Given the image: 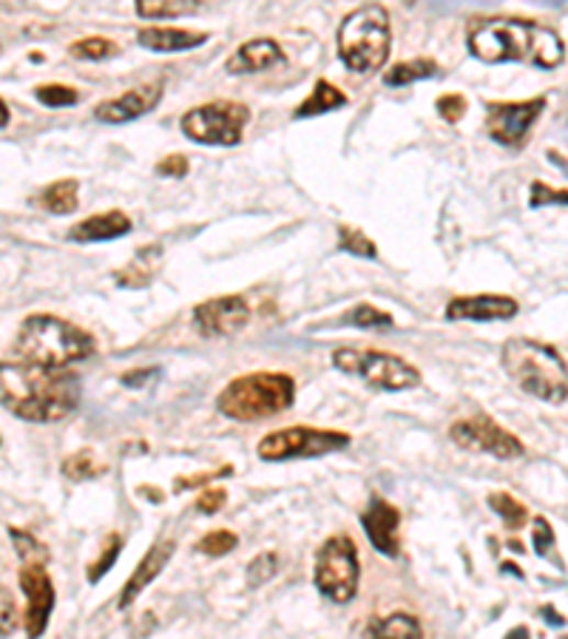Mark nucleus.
Returning <instances> with one entry per match:
<instances>
[{
    "label": "nucleus",
    "instance_id": "f257e3e1",
    "mask_svg": "<svg viewBox=\"0 0 568 639\" xmlns=\"http://www.w3.org/2000/svg\"><path fill=\"white\" fill-rule=\"evenodd\" d=\"M80 404L75 372L52 370L32 361H0V406L29 424H57Z\"/></svg>",
    "mask_w": 568,
    "mask_h": 639
},
{
    "label": "nucleus",
    "instance_id": "f03ea898",
    "mask_svg": "<svg viewBox=\"0 0 568 639\" xmlns=\"http://www.w3.org/2000/svg\"><path fill=\"white\" fill-rule=\"evenodd\" d=\"M469 52L483 63H528L537 69H557L566 48L557 32L528 21H480L469 29Z\"/></svg>",
    "mask_w": 568,
    "mask_h": 639
},
{
    "label": "nucleus",
    "instance_id": "7ed1b4c3",
    "mask_svg": "<svg viewBox=\"0 0 568 639\" xmlns=\"http://www.w3.org/2000/svg\"><path fill=\"white\" fill-rule=\"evenodd\" d=\"M14 352L32 365L66 370L94 352V338L66 318L35 313L21 324V330L14 336Z\"/></svg>",
    "mask_w": 568,
    "mask_h": 639
},
{
    "label": "nucleus",
    "instance_id": "20e7f679",
    "mask_svg": "<svg viewBox=\"0 0 568 639\" xmlns=\"http://www.w3.org/2000/svg\"><path fill=\"white\" fill-rule=\"evenodd\" d=\"M500 365L532 399L546 404H563L568 399V367L555 347L534 338H509L500 352Z\"/></svg>",
    "mask_w": 568,
    "mask_h": 639
},
{
    "label": "nucleus",
    "instance_id": "39448f33",
    "mask_svg": "<svg viewBox=\"0 0 568 639\" xmlns=\"http://www.w3.org/2000/svg\"><path fill=\"white\" fill-rule=\"evenodd\" d=\"M296 401V381L285 372H250L233 379L216 395V410L225 418L254 424L290 410Z\"/></svg>",
    "mask_w": 568,
    "mask_h": 639
},
{
    "label": "nucleus",
    "instance_id": "423d86ee",
    "mask_svg": "<svg viewBox=\"0 0 568 639\" xmlns=\"http://www.w3.org/2000/svg\"><path fill=\"white\" fill-rule=\"evenodd\" d=\"M392 29L387 9L370 3L356 9L338 26V57L356 75H372L390 57Z\"/></svg>",
    "mask_w": 568,
    "mask_h": 639
},
{
    "label": "nucleus",
    "instance_id": "0eeeda50",
    "mask_svg": "<svg viewBox=\"0 0 568 639\" xmlns=\"http://www.w3.org/2000/svg\"><path fill=\"white\" fill-rule=\"evenodd\" d=\"M333 365H336V370L347 372V375H358V379H364L367 384L383 392L415 390L421 384V372L410 361L381 350H349V347H342V350L333 352Z\"/></svg>",
    "mask_w": 568,
    "mask_h": 639
},
{
    "label": "nucleus",
    "instance_id": "6e6552de",
    "mask_svg": "<svg viewBox=\"0 0 568 639\" xmlns=\"http://www.w3.org/2000/svg\"><path fill=\"white\" fill-rule=\"evenodd\" d=\"M315 588L330 597L333 603H349L358 594V580H361V563H358V549L349 537L336 535L324 540L322 549L315 551Z\"/></svg>",
    "mask_w": 568,
    "mask_h": 639
},
{
    "label": "nucleus",
    "instance_id": "1a4fd4ad",
    "mask_svg": "<svg viewBox=\"0 0 568 639\" xmlns=\"http://www.w3.org/2000/svg\"><path fill=\"white\" fill-rule=\"evenodd\" d=\"M349 447V435L338 433V429H315V426H288V429H276V433L265 435L259 440L261 461L279 463L293 461V458H322V455H333L338 449Z\"/></svg>",
    "mask_w": 568,
    "mask_h": 639
},
{
    "label": "nucleus",
    "instance_id": "9d476101",
    "mask_svg": "<svg viewBox=\"0 0 568 639\" xmlns=\"http://www.w3.org/2000/svg\"><path fill=\"white\" fill-rule=\"evenodd\" d=\"M250 111L242 103L231 100H216L199 109H191L182 117V131L186 137L199 145H236L242 139Z\"/></svg>",
    "mask_w": 568,
    "mask_h": 639
},
{
    "label": "nucleus",
    "instance_id": "9b49d317",
    "mask_svg": "<svg viewBox=\"0 0 568 639\" xmlns=\"http://www.w3.org/2000/svg\"><path fill=\"white\" fill-rule=\"evenodd\" d=\"M449 438L458 444L460 449H469V452H487L500 458V461H514V458H523V444L521 438H514L512 433H506L498 421H492L489 415H472V418L455 421L449 426Z\"/></svg>",
    "mask_w": 568,
    "mask_h": 639
},
{
    "label": "nucleus",
    "instance_id": "f8f14e48",
    "mask_svg": "<svg viewBox=\"0 0 568 639\" xmlns=\"http://www.w3.org/2000/svg\"><path fill=\"white\" fill-rule=\"evenodd\" d=\"M546 100H526V103H489L487 105V128L494 143L521 148L537 120H541Z\"/></svg>",
    "mask_w": 568,
    "mask_h": 639
},
{
    "label": "nucleus",
    "instance_id": "ddd939ff",
    "mask_svg": "<svg viewBox=\"0 0 568 639\" xmlns=\"http://www.w3.org/2000/svg\"><path fill=\"white\" fill-rule=\"evenodd\" d=\"M250 322V307L242 296H220L193 307V324L199 336L205 338H227Z\"/></svg>",
    "mask_w": 568,
    "mask_h": 639
},
{
    "label": "nucleus",
    "instance_id": "4468645a",
    "mask_svg": "<svg viewBox=\"0 0 568 639\" xmlns=\"http://www.w3.org/2000/svg\"><path fill=\"white\" fill-rule=\"evenodd\" d=\"M21 588L26 597V631L29 637H41L55 612V583L48 578L46 563H23Z\"/></svg>",
    "mask_w": 568,
    "mask_h": 639
},
{
    "label": "nucleus",
    "instance_id": "2eb2a0df",
    "mask_svg": "<svg viewBox=\"0 0 568 639\" xmlns=\"http://www.w3.org/2000/svg\"><path fill=\"white\" fill-rule=\"evenodd\" d=\"M361 526L370 537L372 549L381 551L383 557H398L401 551V512L381 495L370 497V506L361 512Z\"/></svg>",
    "mask_w": 568,
    "mask_h": 639
},
{
    "label": "nucleus",
    "instance_id": "dca6fc26",
    "mask_svg": "<svg viewBox=\"0 0 568 639\" xmlns=\"http://www.w3.org/2000/svg\"><path fill=\"white\" fill-rule=\"evenodd\" d=\"M521 304L512 296L498 293H478V296H458L446 304L449 322H509L517 316Z\"/></svg>",
    "mask_w": 568,
    "mask_h": 639
},
{
    "label": "nucleus",
    "instance_id": "f3484780",
    "mask_svg": "<svg viewBox=\"0 0 568 639\" xmlns=\"http://www.w3.org/2000/svg\"><path fill=\"white\" fill-rule=\"evenodd\" d=\"M159 97H163V86H140V89H131L125 94L114 97V100H105L94 109L97 120H103V123H131V120L143 117L152 109H157Z\"/></svg>",
    "mask_w": 568,
    "mask_h": 639
},
{
    "label": "nucleus",
    "instance_id": "a211bd4d",
    "mask_svg": "<svg viewBox=\"0 0 568 639\" xmlns=\"http://www.w3.org/2000/svg\"><path fill=\"white\" fill-rule=\"evenodd\" d=\"M174 551H177V543H174L171 537H163V540H157V543L152 546V551L140 560V565L134 569V574L129 578V583L123 585V594H120V608H125V605H131L134 599L140 597V594L148 588V585L154 583V580L163 574V569L168 563H171Z\"/></svg>",
    "mask_w": 568,
    "mask_h": 639
},
{
    "label": "nucleus",
    "instance_id": "6ab92c4d",
    "mask_svg": "<svg viewBox=\"0 0 568 639\" xmlns=\"http://www.w3.org/2000/svg\"><path fill=\"white\" fill-rule=\"evenodd\" d=\"M285 52L276 41L270 37H259V41H247L242 43L231 57H227L225 69L227 75H256V71H267L285 63Z\"/></svg>",
    "mask_w": 568,
    "mask_h": 639
},
{
    "label": "nucleus",
    "instance_id": "aec40b11",
    "mask_svg": "<svg viewBox=\"0 0 568 639\" xmlns=\"http://www.w3.org/2000/svg\"><path fill=\"white\" fill-rule=\"evenodd\" d=\"M131 231V220L123 211H109V213H97V216H89V220L77 222L69 231L71 242H111L120 239Z\"/></svg>",
    "mask_w": 568,
    "mask_h": 639
},
{
    "label": "nucleus",
    "instance_id": "412c9836",
    "mask_svg": "<svg viewBox=\"0 0 568 639\" xmlns=\"http://www.w3.org/2000/svg\"><path fill=\"white\" fill-rule=\"evenodd\" d=\"M140 46L152 48V52H188L208 41L205 32H188V29H163L148 26L137 35Z\"/></svg>",
    "mask_w": 568,
    "mask_h": 639
},
{
    "label": "nucleus",
    "instance_id": "4be33fe9",
    "mask_svg": "<svg viewBox=\"0 0 568 639\" xmlns=\"http://www.w3.org/2000/svg\"><path fill=\"white\" fill-rule=\"evenodd\" d=\"M344 105H347V97H344L336 86L327 83V80H319V83L313 86V91H310L308 100L296 109L293 117L296 120L319 117V114H330V111L344 109Z\"/></svg>",
    "mask_w": 568,
    "mask_h": 639
},
{
    "label": "nucleus",
    "instance_id": "5701e85b",
    "mask_svg": "<svg viewBox=\"0 0 568 639\" xmlns=\"http://www.w3.org/2000/svg\"><path fill=\"white\" fill-rule=\"evenodd\" d=\"M77 197H80V186L77 179H60V182H52L48 188H43L37 193V205L48 213H57V216H66L77 208Z\"/></svg>",
    "mask_w": 568,
    "mask_h": 639
},
{
    "label": "nucleus",
    "instance_id": "b1692460",
    "mask_svg": "<svg viewBox=\"0 0 568 639\" xmlns=\"http://www.w3.org/2000/svg\"><path fill=\"white\" fill-rule=\"evenodd\" d=\"M367 637H424V626H421V619H415L412 614L406 612H396L390 617L376 619L367 628Z\"/></svg>",
    "mask_w": 568,
    "mask_h": 639
},
{
    "label": "nucleus",
    "instance_id": "393cba45",
    "mask_svg": "<svg viewBox=\"0 0 568 639\" xmlns=\"http://www.w3.org/2000/svg\"><path fill=\"white\" fill-rule=\"evenodd\" d=\"M199 12V0H137V14L145 21H171Z\"/></svg>",
    "mask_w": 568,
    "mask_h": 639
},
{
    "label": "nucleus",
    "instance_id": "a878e982",
    "mask_svg": "<svg viewBox=\"0 0 568 639\" xmlns=\"http://www.w3.org/2000/svg\"><path fill=\"white\" fill-rule=\"evenodd\" d=\"M159 261V250L157 248H143L137 254V259L131 261L129 268L123 273L116 276V284H123V288H145V284L154 279V270H157Z\"/></svg>",
    "mask_w": 568,
    "mask_h": 639
},
{
    "label": "nucleus",
    "instance_id": "bb28decb",
    "mask_svg": "<svg viewBox=\"0 0 568 639\" xmlns=\"http://www.w3.org/2000/svg\"><path fill=\"white\" fill-rule=\"evenodd\" d=\"M438 71V63L430 60V57H417V60H406L392 66L387 75H383V83L387 86H410L417 80H426Z\"/></svg>",
    "mask_w": 568,
    "mask_h": 639
},
{
    "label": "nucleus",
    "instance_id": "cd10ccee",
    "mask_svg": "<svg viewBox=\"0 0 568 639\" xmlns=\"http://www.w3.org/2000/svg\"><path fill=\"white\" fill-rule=\"evenodd\" d=\"M342 327H364V330H376V327H383V330H390L396 327L390 313H383V310H376L372 304H358L349 313L342 316Z\"/></svg>",
    "mask_w": 568,
    "mask_h": 639
},
{
    "label": "nucleus",
    "instance_id": "c85d7f7f",
    "mask_svg": "<svg viewBox=\"0 0 568 639\" xmlns=\"http://www.w3.org/2000/svg\"><path fill=\"white\" fill-rule=\"evenodd\" d=\"M489 506L503 517V523H506L509 529H523V526H526L528 512L517 497L506 495V492H494V495H489Z\"/></svg>",
    "mask_w": 568,
    "mask_h": 639
},
{
    "label": "nucleus",
    "instance_id": "c756f323",
    "mask_svg": "<svg viewBox=\"0 0 568 639\" xmlns=\"http://www.w3.org/2000/svg\"><path fill=\"white\" fill-rule=\"evenodd\" d=\"M105 467L94 458V452L89 449H82V452L69 455L66 461H63V474L71 478V481H91L97 474H103Z\"/></svg>",
    "mask_w": 568,
    "mask_h": 639
},
{
    "label": "nucleus",
    "instance_id": "7c9ffc66",
    "mask_svg": "<svg viewBox=\"0 0 568 639\" xmlns=\"http://www.w3.org/2000/svg\"><path fill=\"white\" fill-rule=\"evenodd\" d=\"M338 250L353 254V256H364V259H376L378 256L376 242L364 234L361 227H347V225L338 227Z\"/></svg>",
    "mask_w": 568,
    "mask_h": 639
},
{
    "label": "nucleus",
    "instance_id": "2f4dec72",
    "mask_svg": "<svg viewBox=\"0 0 568 639\" xmlns=\"http://www.w3.org/2000/svg\"><path fill=\"white\" fill-rule=\"evenodd\" d=\"M120 551H123V537H120L114 531V535L105 537L103 551H100V557H97L94 563L89 565V580H91V583H100V578H103V574H109V571L114 569Z\"/></svg>",
    "mask_w": 568,
    "mask_h": 639
},
{
    "label": "nucleus",
    "instance_id": "473e14b6",
    "mask_svg": "<svg viewBox=\"0 0 568 639\" xmlns=\"http://www.w3.org/2000/svg\"><path fill=\"white\" fill-rule=\"evenodd\" d=\"M9 537L14 540V549H18V554H21L23 563H46L48 560L46 546H43L41 540H35L32 535H26V531L9 529Z\"/></svg>",
    "mask_w": 568,
    "mask_h": 639
},
{
    "label": "nucleus",
    "instance_id": "72a5a7b5",
    "mask_svg": "<svg viewBox=\"0 0 568 639\" xmlns=\"http://www.w3.org/2000/svg\"><path fill=\"white\" fill-rule=\"evenodd\" d=\"M240 546V537L233 535V531H211V535H205L202 540L197 543V551L199 554H208V557H225L231 554L233 549Z\"/></svg>",
    "mask_w": 568,
    "mask_h": 639
},
{
    "label": "nucleus",
    "instance_id": "f704fd0d",
    "mask_svg": "<svg viewBox=\"0 0 568 639\" xmlns=\"http://www.w3.org/2000/svg\"><path fill=\"white\" fill-rule=\"evenodd\" d=\"M35 97L43 105H48V109H69V105L80 103V94H77L75 89H69V86H57V83L35 89Z\"/></svg>",
    "mask_w": 568,
    "mask_h": 639
},
{
    "label": "nucleus",
    "instance_id": "c9c22d12",
    "mask_svg": "<svg viewBox=\"0 0 568 639\" xmlns=\"http://www.w3.org/2000/svg\"><path fill=\"white\" fill-rule=\"evenodd\" d=\"M69 52L80 60H105V57L116 55V46L103 37H86V41H77Z\"/></svg>",
    "mask_w": 568,
    "mask_h": 639
},
{
    "label": "nucleus",
    "instance_id": "e433bc0d",
    "mask_svg": "<svg viewBox=\"0 0 568 639\" xmlns=\"http://www.w3.org/2000/svg\"><path fill=\"white\" fill-rule=\"evenodd\" d=\"M532 540H534V554L555 560V551H552V546H557V537H555V529H552V523H548L546 517H534Z\"/></svg>",
    "mask_w": 568,
    "mask_h": 639
},
{
    "label": "nucleus",
    "instance_id": "4c0bfd02",
    "mask_svg": "<svg viewBox=\"0 0 568 639\" xmlns=\"http://www.w3.org/2000/svg\"><path fill=\"white\" fill-rule=\"evenodd\" d=\"M276 569H279V557L276 554H261V557H256L254 563L247 565V585L250 588H256L259 583H267V580L274 578L276 574Z\"/></svg>",
    "mask_w": 568,
    "mask_h": 639
},
{
    "label": "nucleus",
    "instance_id": "58836bf2",
    "mask_svg": "<svg viewBox=\"0 0 568 639\" xmlns=\"http://www.w3.org/2000/svg\"><path fill=\"white\" fill-rule=\"evenodd\" d=\"M532 208H543V205H568V188L557 191V188H548L546 182H534L532 186V197H528Z\"/></svg>",
    "mask_w": 568,
    "mask_h": 639
},
{
    "label": "nucleus",
    "instance_id": "ea45409f",
    "mask_svg": "<svg viewBox=\"0 0 568 639\" xmlns=\"http://www.w3.org/2000/svg\"><path fill=\"white\" fill-rule=\"evenodd\" d=\"M21 623V614H18V603H14L12 594L0 585V637L3 634H12Z\"/></svg>",
    "mask_w": 568,
    "mask_h": 639
},
{
    "label": "nucleus",
    "instance_id": "a19ab883",
    "mask_svg": "<svg viewBox=\"0 0 568 639\" xmlns=\"http://www.w3.org/2000/svg\"><path fill=\"white\" fill-rule=\"evenodd\" d=\"M435 105H438L441 117H444L446 123H458V120L466 114V97L464 94H444Z\"/></svg>",
    "mask_w": 568,
    "mask_h": 639
},
{
    "label": "nucleus",
    "instance_id": "79ce46f5",
    "mask_svg": "<svg viewBox=\"0 0 568 639\" xmlns=\"http://www.w3.org/2000/svg\"><path fill=\"white\" fill-rule=\"evenodd\" d=\"M227 495L225 489H208V492H202L197 501V512H202V515H216V512L225 506Z\"/></svg>",
    "mask_w": 568,
    "mask_h": 639
},
{
    "label": "nucleus",
    "instance_id": "37998d69",
    "mask_svg": "<svg viewBox=\"0 0 568 639\" xmlns=\"http://www.w3.org/2000/svg\"><path fill=\"white\" fill-rule=\"evenodd\" d=\"M157 173L159 177H186L188 173V159L186 157H165L163 162L157 166Z\"/></svg>",
    "mask_w": 568,
    "mask_h": 639
},
{
    "label": "nucleus",
    "instance_id": "c03bdc74",
    "mask_svg": "<svg viewBox=\"0 0 568 639\" xmlns=\"http://www.w3.org/2000/svg\"><path fill=\"white\" fill-rule=\"evenodd\" d=\"M541 612H543V617H546L548 623H552V626H563V617H555V612H552L548 605H543Z\"/></svg>",
    "mask_w": 568,
    "mask_h": 639
},
{
    "label": "nucleus",
    "instance_id": "a18cd8bd",
    "mask_svg": "<svg viewBox=\"0 0 568 639\" xmlns=\"http://www.w3.org/2000/svg\"><path fill=\"white\" fill-rule=\"evenodd\" d=\"M3 125H9V105L0 100V128H3Z\"/></svg>",
    "mask_w": 568,
    "mask_h": 639
}]
</instances>
